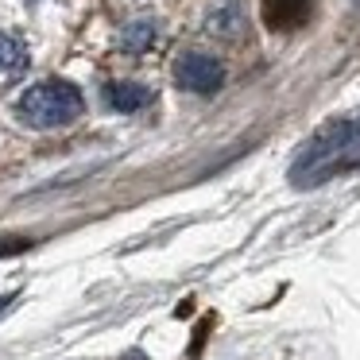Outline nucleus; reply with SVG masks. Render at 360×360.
<instances>
[{"instance_id": "8", "label": "nucleus", "mask_w": 360, "mask_h": 360, "mask_svg": "<svg viewBox=\"0 0 360 360\" xmlns=\"http://www.w3.org/2000/svg\"><path fill=\"white\" fill-rule=\"evenodd\" d=\"M240 27H244V20H240V8H236V4H225L221 12L210 16V32L221 35V39H240Z\"/></svg>"}, {"instance_id": "9", "label": "nucleus", "mask_w": 360, "mask_h": 360, "mask_svg": "<svg viewBox=\"0 0 360 360\" xmlns=\"http://www.w3.org/2000/svg\"><path fill=\"white\" fill-rule=\"evenodd\" d=\"M32 248V240L27 236H0V259L4 256H20V252Z\"/></svg>"}, {"instance_id": "1", "label": "nucleus", "mask_w": 360, "mask_h": 360, "mask_svg": "<svg viewBox=\"0 0 360 360\" xmlns=\"http://www.w3.org/2000/svg\"><path fill=\"white\" fill-rule=\"evenodd\" d=\"M360 167V117H337L321 124L298 148L290 163V186L314 190Z\"/></svg>"}, {"instance_id": "4", "label": "nucleus", "mask_w": 360, "mask_h": 360, "mask_svg": "<svg viewBox=\"0 0 360 360\" xmlns=\"http://www.w3.org/2000/svg\"><path fill=\"white\" fill-rule=\"evenodd\" d=\"M314 0H259V16L271 32H298V27L310 20Z\"/></svg>"}, {"instance_id": "10", "label": "nucleus", "mask_w": 360, "mask_h": 360, "mask_svg": "<svg viewBox=\"0 0 360 360\" xmlns=\"http://www.w3.org/2000/svg\"><path fill=\"white\" fill-rule=\"evenodd\" d=\"M4 306H12V295H4V298H0V310H4Z\"/></svg>"}, {"instance_id": "5", "label": "nucleus", "mask_w": 360, "mask_h": 360, "mask_svg": "<svg viewBox=\"0 0 360 360\" xmlns=\"http://www.w3.org/2000/svg\"><path fill=\"white\" fill-rule=\"evenodd\" d=\"M151 97L155 94H151L143 82H112V86H105V101L117 112H136V109H143V105H151Z\"/></svg>"}, {"instance_id": "2", "label": "nucleus", "mask_w": 360, "mask_h": 360, "mask_svg": "<svg viewBox=\"0 0 360 360\" xmlns=\"http://www.w3.org/2000/svg\"><path fill=\"white\" fill-rule=\"evenodd\" d=\"M82 109H86V101H82L78 86L63 78H47L20 97V120L32 128H63L78 120Z\"/></svg>"}, {"instance_id": "3", "label": "nucleus", "mask_w": 360, "mask_h": 360, "mask_svg": "<svg viewBox=\"0 0 360 360\" xmlns=\"http://www.w3.org/2000/svg\"><path fill=\"white\" fill-rule=\"evenodd\" d=\"M174 86L186 89V94L213 97L225 86V66H221L217 58L202 55V51H186V55L174 63Z\"/></svg>"}, {"instance_id": "6", "label": "nucleus", "mask_w": 360, "mask_h": 360, "mask_svg": "<svg viewBox=\"0 0 360 360\" xmlns=\"http://www.w3.org/2000/svg\"><path fill=\"white\" fill-rule=\"evenodd\" d=\"M155 20H128L124 27H120V35H117V47L124 51V55H143V51L155 43Z\"/></svg>"}, {"instance_id": "7", "label": "nucleus", "mask_w": 360, "mask_h": 360, "mask_svg": "<svg viewBox=\"0 0 360 360\" xmlns=\"http://www.w3.org/2000/svg\"><path fill=\"white\" fill-rule=\"evenodd\" d=\"M24 70H27V43L20 39V35L0 32V74L20 78Z\"/></svg>"}]
</instances>
